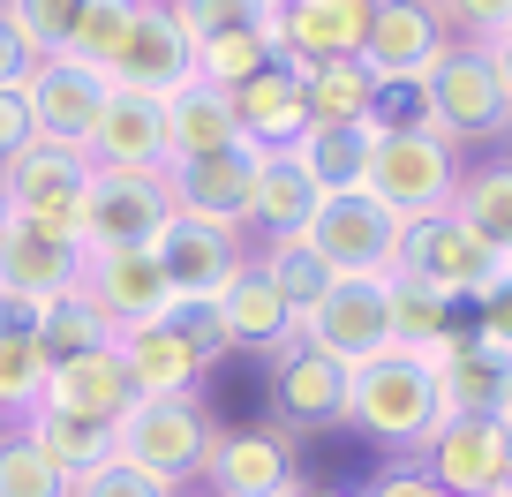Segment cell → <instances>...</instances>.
I'll use <instances>...</instances> for the list:
<instances>
[{"label": "cell", "instance_id": "1", "mask_svg": "<svg viewBox=\"0 0 512 497\" xmlns=\"http://www.w3.org/2000/svg\"><path fill=\"white\" fill-rule=\"evenodd\" d=\"M347 422L362 437H377V445H392V452H422L437 437V422H445L430 354L384 347L377 362H362L354 385H347Z\"/></svg>", "mask_w": 512, "mask_h": 497}, {"label": "cell", "instance_id": "2", "mask_svg": "<svg viewBox=\"0 0 512 497\" xmlns=\"http://www.w3.org/2000/svg\"><path fill=\"white\" fill-rule=\"evenodd\" d=\"M219 437L204 392H166V400H128V415L113 422V460H128L136 475H151L166 497H181V482L204 475V452Z\"/></svg>", "mask_w": 512, "mask_h": 497}, {"label": "cell", "instance_id": "3", "mask_svg": "<svg viewBox=\"0 0 512 497\" xmlns=\"http://www.w3.org/2000/svg\"><path fill=\"white\" fill-rule=\"evenodd\" d=\"M407 121L445 136L452 151L460 144H497V136H512V98H505V83H497V68H490L482 46H445V61L415 83V113H407Z\"/></svg>", "mask_w": 512, "mask_h": 497}, {"label": "cell", "instance_id": "4", "mask_svg": "<svg viewBox=\"0 0 512 497\" xmlns=\"http://www.w3.org/2000/svg\"><path fill=\"white\" fill-rule=\"evenodd\" d=\"M362 189L377 196L392 219H407V226L445 219L452 196H460V151H452L445 136H430L422 121H384Z\"/></svg>", "mask_w": 512, "mask_h": 497}, {"label": "cell", "instance_id": "5", "mask_svg": "<svg viewBox=\"0 0 512 497\" xmlns=\"http://www.w3.org/2000/svg\"><path fill=\"white\" fill-rule=\"evenodd\" d=\"M174 226V181L166 166H91L83 181V249H151Z\"/></svg>", "mask_w": 512, "mask_h": 497}, {"label": "cell", "instance_id": "6", "mask_svg": "<svg viewBox=\"0 0 512 497\" xmlns=\"http://www.w3.org/2000/svg\"><path fill=\"white\" fill-rule=\"evenodd\" d=\"M302 234H309V249H317L339 279H392L400 272V249H407V219H392L369 189L324 196L317 219H309Z\"/></svg>", "mask_w": 512, "mask_h": 497}, {"label": "cell", "instance_id": "7", "mask_svg": "<svg viewBox=\"0 0 512 497\" xmlns=\"http://www.w3.org/2000/svg\"><path fill=\"white\" fill-rule=\"evenodd\" d=\"M83 181H91V151H68V144H23L16 159L0 166L8 219H16V226H46V234H76Z\"/></svg>", "mask_w": 512, "mask_h": 497}, {"label": "cell", "instance_id": "8", "mask_svg": "<svg viewBox=\"0 0 512 497\" xmlns=\"http://www.w3.org/2000/svg\"><path fill=\"white\" fill-rule=\"evenodd\" d=\"M512 272V257H497L482 234H467L460 219H422L407 226V249H400V279H422V287L452 294V302H482L497 279Z\"/></svg>", "mask_w": 512, "mask_h": 497}, {"label": "cell", "instance_id": "9", "mask_svg": "<svg viewBox=\"0 0 512 497\" xmlns=\"http://www.w3.org/2000/svg\"><path fill=\"white\" fill-rule=\"evenodd\" d=\"M347 385H354V369L332 362V354H317L309 339L279 347L272 369H264V407H272V430L302 437V430H332V422H347Z\"/></svg>", "mask_w": 512, "mask_h": 497}, {"label": "cell", "instance_id": "10", "mask_svg": "<svg viewBox=\"0 0 512 497\" xmlns=\"http://www.w3.org/2000/svg\"><path fill=\"white\" fill-rule=\"evenodd\" d=\"M106 68L76 61V53H53L23 76V106H31V129L38 144H68V151H91V129L106 113Z\"/></svg>", "mask_w": 512, "mask_h": 497}, {"label": "cell", "instance_id": "11", "mask_svg": "<svg viewBox=\"0 0 512 497\" xmlns=\"http://www.w3.org/2000/svg\"><path fill=\"white\" fill-rule=\"evenodd\" d=\"M302 339L332 362L362 369L392 347V279H339L317 309L302 317Z\"/></svg>", "mask_w": 512, "mask_h": 497}, {"label": "cell", "instance_id": "12", "mask_svg": "<svg viewBox=\"0 0 512 497\" xmlns=\"http://www.w3.org/2000/svg\"><path fill=\"white\" fill-rule=\"evenodd\" d=\"M204 482H211V497H294V490H302L294 437L272 430V422L219 430L211 452H204Z\"/></svg>", "mask_w": 512, "mask_h": 497}, {"label": "cell", "instance_id": "13", "mask_svg": "<svg viewBox=\"0 0 512 497\" xmlns=\"http://www.w3.org/2000/svg\"><path fill=\"white\" fill-rule=\"evenodd\" d=\"M445 23L430 0H377L369 8V38H362V68L384 91H415L437 61H445Z\"/></svg>", "mask_w": 512, "mask_h": 497}, {"label": "cell", "instance_id": "14", "mask_svg": "<svg viewBox=\"0 0 512 497\" xmlns=\"http://www.w3.org/2000/svg\"><path fill=\"white\" fill-rule=\"evenodd\" d=\"M189 76H196V46L181 38L174 8L166 0H136L121 53L106 61V83L113 91H144V98H174Z\"/></svg>", "mask_w": 512, "mask_h": 497}, {"label": "cell", "instance_id": "15", "mask_svg": "<svg viewBox=\"0 0 512 497\" xmlns=\"http://www.w3.org/2000/svg\"><path fill=\"white\" fill-rule=\"evenodd\" d=\"M256 174H264V151H256V144L211 151V159H189V166H166V181H174V211H181V219L226 226V234H249Z\"/></svg>", "mask_w": 512, "mask_h": 497}, {"label": "cell", "instance_id": "16", "mask_svg": "<svg viewBox=\"0 0 512 497\" xmlns=\"http://www.w3.org/2000/svg\"><path fill=\"white\" fill-rule=\"evenodd\" d=\"M422 475L445 497H497L512 475V430L505 422H437V437L422 445Z\"/></svg>", "mask_w": 512, "mask_h": 497}, {"label": "cell", "instance_id": "17", "mask_svg": "<svg viewBox=\"0 0 512 497\" xmlns=\"http://www.w3.org/2000/svg\"><path fill=\"white\" fill-rule=\"evenodd\" d=\"M430 369H437V400H445V422H505V407H512V354L505 347H490V339H475V332H452L445 347L430 354Z\"/></svg>", "mask_w": 512, "mask_h": 497}, {"label": "cell", "instance_id": "18", "mask_svg": "<svg viewBox=\"0 0 512 497\" xmlns=\"http://www.w3.org/2000/svg\"><path fill=\"white\" fill-rule=\"evenodd\" d=\"M76 294L113 324V332H128V324H151L166 302H174V287H166V264L151 257V249H98V257L83 264V287H76Z\"/></svg>", "mask_w": 512, "mask_h": 497}, {"label": "cell", "instance_id": "19", "mask_svg": "<svg viewBox=\"0 0 512 497\" xmlns=\"http://www.w3.org/2000/svg\"><path fill=\"white\" fill-rule=\"evenodd\" d=\"M83 264H91V249H83L76 234L8 226V241H0V294H23V302L53 309L61 294L83 287Z\"/></svg>", "mask_w": 512, "mask_h": 497}, {"label": "cell", "instance_id": "20", "mask_svg": "<svg viewBox=\"0 0 512 497\" xmlns=\"http://www.w3.org/2000/svg\"><path fill=\"white\" fill-rule=\"evenodd\" d=\"M377 0H279V61H362Z\"/></svg>", "mask_w": 512, "mask_h": 497}, {"label": "cell", "instance_id": "21", "mask_svg": "<svg viewBox=\"0 0 512 497\" xmlns=\"http://www.w3.org/2000/svg\"><path fill=\"white\" fill-rule=\"evenodd\" d=\"M219 309H226V347H241V354H279V347H294V339H302L294 302L264 279V264H256V257H241V272L226 279Z\"/></svg>", "mask_w": 512, "mask_h": 497}, {"label": "cell", "instance_id": "22", "mask_svg": "<svg viewBox=\"0 0 512 497\" xmlns=\"http://www.w3.org/2000/svg\"><path fill=\"white\" fill-rule=\"evenodd\" d=\"M151 257L166 264V287L174 294H226V279L241 272V234H226V226H204V219H181L166 226L159 241H151Z\"/></svg>", "mask_w": 512, "mask_h": 497}, {"label": "cell", "instance_id": "23", "mask_svg": "<svg viewBox=\"0 0 512 497\" xmlns=\"http://www.w3.org/2000/svg\"><path fill=\"white\" fill-rule=\"evenodd\" d=\"M113 354H121L128 385H136V400H166V392H204L211 362L189 347L181 332H166L159 317L151 324H128L121 339H113Z\"/></svg>", "mask_w": 512, "mask_h": 497}, {"label": "cell", "instance_id": "24", "mask_svg": "<svg viewBox=\"0 0 512 497\" xmlns=\"http://www.w3.org/2000/svg\"><path fill=\"white\" fill-rule=\"evenodd\" d=\"M234 144H249L234 121V91H219L211 76H189L166 98V166L211 159V151H234Z\"/></svg>", "mask_w": 512, "mask_h": 497}, {"label": "cell", "instance_id": "25", "mask_svg": "<svg viewBox=\"0 0 512 497\" xmlns=\"http://www.w3.org/2000/svg\"><path fill=\"white\" fill-rule=\"evenodd\" d=\"M234 121L256 151H294V136L309 129V106H302V68L272 61L256 68L249 83H234Z\"/></svg>", "mask_w": 512, "mask_h": 497}, {"label": "cell", "instance_id": "26", "mask_svg": "<svg viewBox=\"0 0 512 497\" xmlns=\"http://www.w3.org/2000/svg\"><path fill=\"white\" fill-rule=\"evenodd\" d=\"M91 166H166V98L106 91V113L91 129Z\"/></svg>", "mask_w": 512, "mask_h": 497}, {"label": "cell", "instance_id": "27", "mask_svg": "<svg viewBox=\"0 0 512 497\" xmlns=\"http://www.w3.org/2000/svg\"><path fill=\"white\" fill-rule=\"evenodd\" d=\"M377 129H384V121H347V129H332V121H309V129L294 136L287 159L302 166V174L317 181L324 196L362 189V181H369V159H377Z\"/></svg>", "mask_w": 512, "mask_h": 497}, {"label": "cell", "instance_id": "28", "mask_svg": "<svg viewBox=\"0 0 512 497\" xmlns=\"http://www.w3.org/2000/svg\"><path fill=\"white\" fill-rule=\"evenodd\" d=\"M136 385H128L121 354H83V362H53L46 369V400L38 407H68V415H98V422H121Z\"/></svg>", "mask_w": 512, "mask_h": 497}, {"label": "cell", "instance_id": "29", "mask_svg": "<svg viewBox=\"0 0 512 497\" xmlns=\"http://www.w3.org/2000/svg\"><path fill=\"white\" fill-rule=\"evenodd\" d=\"M377 98H384V83L369 76L362 61H309V68H302V106H309V121H332V129H347V121H384Z\"/></svg>", "mask_w": 512, "mask_h": 497}, {"label": "cell", "instance_id": "30", "mask_svg": "<svg viewBox=\"0 0 512 497\" xmlns=\"http://www.w3.org/2000/svg\"><path fill=\"white\" fill-rule=\"evenodd\" d=\"M317 204H324L317 181H309L287 151H264V174H256V211H249L256 234H264V241H272V234H302V226L317 219Z\"/></svg>", "mask_w": 512, "mask_h": 497}, {"label": "cell", "instance_id": "31", "mask_svg": "<svg viewBox=\"0 0 512 497\" xmlns=\"http://www.w3.org/2000/svg\"><path fill=\"white\" fill-rule=\"evenodd\" d=\"M23 430L46 445V460L61 467L68 482L113 460V422H98V415H68V407H31V415H23Z\"/></svg>", "mask_w": 512, "mask_h": 497}, {"label": "cell", "instance_id": "32", "mask_svg": "<svg viewBox=\"0 0 512 497\" xmlns=\"http://www.w3.org/2000/svg\"><path fill=\"white\" fill-rule=\"evenodd\" d=\"M452 219H460L467 234H482L497 257H512V151H505V159H482L475 174H460Z\"/></svg>", "mask_w": 512, "mask_h": 497}, {"label": "cell", "instance_id": "33", "mask_svg": "<svg viewBox=\"0 0 512 497\" xmlns=\"http://www.w3.org/2000/svg\"><path fill=\"white\" fill-rule=\"evenodd\" d=\"M249 257L264 264V279H272V287L294 302V317H309V309L339 287V272L317 257V249H309V234H272L264 249H249Z\"/></svg>", "mask_w": 512, "mask_h": 497}, {"label": "cell", "instance_id": "34", "mask_svg": "<svg viewBox=\"0 0 512 497\" xmlns=\"http://www.w3.org/2000/svg\"><path fill=\"white\" fill-rule=\"evenodd\" d=\"M452 332H460V302H452V294H437V287H422V279H400V272H392V347L437 354Z\"/></svg>", "mask_w": 512, "mask_h": 497}, {"label": "cell", "instance_id": "35", "mask_svg": "<svg viewBox=\"0 0 512 497\" xmlns=\"http://www.w3.org/2000/svg\"><path fill=\"white\" fill-rule=\"evenodd\" d=\"M196 53L219 46V38H241V31H279V0H166Z\"/></svg>", "mask_w": 512, "mask_h": 497}, {"label": "cell", "instance_id": "36", "mask_svg": "<svg viewBox=\"0 0 512 497\" xmlns=\"http://www.w3.org/2000/svg\"><path fill=\"white\" fill-rule=\"evenodd\" d=\"M113 339H121V332H113V324L98 317L83 294H61V302L38 317V354H46V362H83V354H113Z\"/></svg>", "mask_w": 512, "mask_h": 497}, {"label": "cell", "instance_id": "37", "mask_svg": "<svg viewBox=\"0 0 512 497\" xmlns=\"http://www.w3.org/2000/svg\"><path fill=\"white\" fill-rule=\"evenodd\" d=\"M0 497H68V475L23 422H0Z\"/></svg>", "mask_w": 512, "mask_h": 497}, {"label": "cell", "instance_id": "38", "mask_svg": "<svg viewBox=\"0 0 512 497\" xmlns=\"http://www.w3.org/2000/svg\"><path fill=\"white\" fill-rule=\"evenodd\" d=\"M91 0H0V16L16 23V38L38 53V61H53V53L76 46V23Z\"/></svg>", "mask_w": 512, "mask_h": 497}, {"label": "cell", "instance_id": "39", "mask_svg": "<svg viewBox=\"0 0 512 497\" xmlns=\"http://www.w3.org/2000/svg\"><path fill=\"white\" fill-rule=\"evenodd\" d=\"M272 61H279V31H241V38H219V46L196 53V76L234 91V83H249L256 68H272Z\"/></svg>", "mask_w": 512, "mask_h": 497}, {"label": "cell", "instance_id": "40", "mask_svg": "<svg viewBox=\"0 0 512 497\" xmlns=\"http://www.w3.org/2000/svg\"><path fill=\"white\" fill-rule=\"evenodd\" d=\"M159 324H166V332H181L211 369L234 354V347H226V309H219V294H174V302L159 309Z\"/></svg>", "mask_w": 512, "mask_h": 497}, {"label": "cell", "instance_id": "41", "mask_svg": "<svg viewBox=\"0 0 512 497\" xmlns=\"http://www.w3.org/2000/svg\"><path fill=\"white\" fill-rule=\"evenodd\" d=\"M452 46H497L512 38V0H430Z\"/></svg>", "mask_w": 512, "mask_h": 497}, {"label": "cell", "instance_id": "42", "mask_svg": "<svg viewBox=\"0 0 512 497\" xmlns=\"http://www.w3.org/2000/svg\"><path fill=\"white\" fill-rule=\"evenodd\" d=\"M128 16H136V0H91L68 53H76V61H91V68H106L113 53H121V38H128Z\"/></svg>", "mask_w": 512, "mask_h": 497}, {"label": "cell", "instance_id": "43", "mask_svg": "<svg viewBox=\"0 0 512 497\" xmlns=\"http://www.w3.org/2000/svg\"><path fill=\"white\" fill-rule=\"evenodd\" d=\"M68 497H166V490L151 475H136L128 460H106V467H91V475L68 482Z\"/></svg>", "mask_w": 512, "mask_h": 497}, {"label": "cell", "instance_id": "44", "mask_svg": "<svg viewBox=\"0 0 512 497\" xmlns=\"http://www.w3.org/2000/svg\"><path fill=\"white\" fill-rule=\"evenodd\" d=\"M467 332L512 354V272H505V279H497V287H490V294L475 302V324H467Z\"/></svg>", "mask_w": 512, "mask_h": 497}, {"label": "cell", "instance_id": "45", "mask_svg": "<svg viewBox=\"0 0 512 497\" xmlns=\"http://www.w3.org/2000/svg\"><path fill=\"white\" fill-rule=\"evenodd\" d=\"M23 144H38V129H31V106H23V91H0V166L16 159Z\"/></svg>", "mask_w": 512, "mask_h": 497}, {"label": "cell", "instance_id": "46", "mask_svg": "<svg viewBox=\"0 0 512 497\" xmlns=\"http://www.w3.org/2000/svg\"><path fill=\"white\" fill-rule=\"evenodd\" d=\"M362 497H445L430 475H422V460H400V467H384L377 482H369Z\"/></svg>", "mask_w": 512, "mask_h": 497}, {"label": "cell", "instance_id": "47", "mask_svg": "<svg viewBox=\"0 0 512 497\" xmlns=\"http://www.w3.org/2000/svg\"><path fill=\"white\" fill-rule=\"evenodd\" d=\"M31 68H38V53L16 38V23L0 16V91H23V76H31Z\"/></svg>", "mask_w": 512, "mask_h": 497}, {"label": "cell", "instance_id": "48", "mask_svg": "<svg viewBox=\"0 0 512 497\" xmlns=\"http://www.w3.org/2000/svg\"><path fill=\"white\" fill-rule=\"evenodd\" d=\"M490 53V68H497V83H505V98H512V38H497V46H482Z\"/></svg>", "mask_w": 512, "mask_h": 497}, {"label": "cell", "instance_id": "49", "mask_svg": "<svg viewBox=\"0 0 512 497\" xmlns=\"http://www.w3.org/2000/svg\"><path fill=\"white\" fill-rule=\"evenodd\" d=\"M294 497H354V490H324V482H302Z\"/></svg>", "mask_w": 512, "mask_h": 497}, {"label": "cell", "instance_id": "50", "mask_svg": "<svg viewBox=\"0 0 512 497\" xmlns=\"http://www.w3.org/2000/svg\"><path fill=\"white\" fill-rule=\"evenodd\" d=\"M8 226H16V219H8V196H0V241H8Z\"/></svg>", "mask_w": 512, "mask_h": 497}, {"label": "cell", "instance_id": "51", "mask_svg": "<svg viewBox=\"0 0 512 497\" xmlns=\"http://www.w3.org/2000/svg\"><path fill=\"white\" fill-rule=\"evenodd\" d=\"M505 430H512V407H505Z\"/></svg>", "mask_w": 512, "mask_h": 497}, {"label": "cell", "instance_id": "52", "mask_svg": "<svg viewBox=\"0 0 512 497\" xmlns=\"http://www.w3.org/2000/svg\"><path fill=\"white\" fill-rule=\"evenodd\" d=\"M505 497H512V475H505Z\"/></svg>", "mask_w": 512, "mask_h": 497}, {"label": "cell", "instance_id": "53", "mask_svg": "<svg viewBox=\"0 0 512 497\" xmlns=\"http://www.w3.org/2000/svg\"><path fill=\"white\" fill-rule=\"evenodd\" d=\"M497 497H505V490H497Z\"/></svg>", "mask_w": 512, "mask_h": 497}]
</instances>
